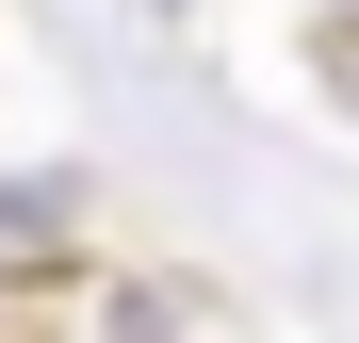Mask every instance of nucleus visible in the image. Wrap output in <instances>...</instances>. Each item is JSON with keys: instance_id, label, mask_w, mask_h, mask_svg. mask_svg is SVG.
Returning <instances> with one entry per match:
<instances>
[{"instance_id": "obj_1", "label": "nucleus", "mask_w": 359, "mask_h": 343, "mask_svg": "<svg viewBox=\"0 0 359 343\" xmlns=\"http://www.w3.org/2000/svg\"><path fill=\"white\" fill-rule=\"evenodd\" d=\"M66 196H82V180H0V246H49V229H66Z\"/></svg>"}]
</instances>
